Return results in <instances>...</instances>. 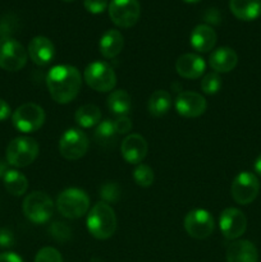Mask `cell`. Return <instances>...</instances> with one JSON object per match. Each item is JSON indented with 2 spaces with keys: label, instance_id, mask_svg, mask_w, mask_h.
Listing matches in <instances>:
<instances>
[{
  "label": "cell",
  "instance_id": "6da1fadb",
  "mask_svg": "<svg viewBox=\"0 0 261 262\" xmlns=\"http://www.w3.org/2000/svg\"><path fill=\"white\" fill-rule=\"evenodd\" d=\"M49 92L58 104H69L79 94L82 78L79 71L73 66H55L46 77Z\"/></svg>",
  "mask_w": 261,
  "mask_h": 262
},
{
  "label": "cell",
  "instance_id": "7a4b0ae2",
  "mask_svg": "<svg viewBox=\"0 0 261 262\" xmlns=\"http://www.w3.org/2000/svg\"><path fill=\"white\" fill-rule=\"evenodd\" d=\"M86 224L92 237L105 241L112 237L117 230V216L109 204L99 202L90 210Z\"/></svg>",
  "mask_w": 261,
  "mask_h": 262
},
{
  "label": "cell",
  "instance_id": "3957f363",
  "mask_svg": "<svg viewBox=\"0 0 261 262\" xmlns=\"http://www.w3.org/2000/svg\"><path fill=\"white\" fill-rule=\"evenodd\" d=\"M90 197L83 189L67 188L56 199V209L67 219H78L87 214Z\"/></svg>",
  "mask_w": 261,
  "mask_h": 262
},
{
  "label": "cell",
  "instance_id": "277c9868",
  "mask_svg": "<svg viewBox=\"0 0 261 262\" xmlns=\"http://www.w3.org/2000/svg\"><path fill=\"white\" fill-rule=\"evenodd\" d=\"M25 216L33 224H45L54 212V202L45 192L36 191L28 194L22 205Z\"/></svg>",
  "mask_w": 261,
  "mask_h": 262
},
{
  "label": "cell",
  "instance_id": "5b68a950",
  "mask_svg": "<svg viewBox=\"0 0 261 262\" xmlns=\"http://www.w3.org/2000/svg\"><path fill=\"white\" fill-rule=\"evenodd\" d=\"M38 143L31 137H17L8 145L7 161L15 168L31 165L38 156Z\"/></svg>",
  "mask_w": 261,
  "mask_h": 262
},
{
  "label": "cell",
  "instance_id": "8992f818",
  "mask_svg": "<svg viewBox=\"0 0 261 262\" xmlns=\"http://www.w3.org/2000/svg\"><path fill=\"white\" fill-rule=\"evenodd\" d=\"M46 115L42 107L35 102H26L15 109L12 115L13 125L22 133H33L45 123Z\"/></svg>",
  "mask_w": 261,
  "mask_h": 262
},
{
  "label": "cell",
  "instance_id": "52a82bcc",
  "mask_svg": "<svg viewBox=\"0 0 261 262\" xmlns=\"http://www.w3.org/2000/svg\"><path fill=\"white\" fill-rule=\"evenodd\" d=\"M28 53L25 46L13 37L0 38V68L18 72L27 63Z\"/></svg>",
  "mask_w": 261,
  "mask_h": 262
},
{
  "label": "cell",
  "instance_id": "ba28073f",
  "mask_svg": "<svg viewBox=\"0 0 261 262\" xmlns=\"http://www.w3.org/2000/svg\"><path fill=\"white\" fill-rule=\"evenodd\" d=\"M84 81L87 86L97 92L112 91L117 84L115 72L104 61H94L84 69Z\"/></svg>",
  "mask_w": 261,
  "mask_h": 262
},
{
  "label": "cell",
  "instance_id": "9c48e42d",
  "mask_svg": "<svg viewBox=\"0 0 261 262\" xmlns=\"http://www.w3.org/2000/svg\"><path fill=\"white\" fill-rule=\"evenodd\" d=\"M89 146L87 136L76 128L66 130L59 140V151L67 160H78L83 158L89 150Z\"/></svg>",
  "mask_w": 261,
  "mask_h": 262
},
{
  "label": "cell",
  "instance_id": "30bf717a",
  "mask_svg": "<svg viewBox=\"0 0 261 262\" xmlns=\"http://www.w3.org/2000/svg\"><path fill=\"white\" fill-rule=\"evenodd\" d=\"M140 14L138 0H112L109 4V17L118 27H132L137 23Z\"/></svg>",
  "mask_w": 261,
  "mask_h": 262
},
{
  "label": "cell",
  "instance_id": "8fae6325",
  "mask_svg": "<svg viewBox=\"0 0 261 262\" xmlns=\"http://www.w3.org/2000/svg\"><path fill=\"white\" fill-rule=\"evenodd\" d=\"M258 191H260V182L257 177L250 171H241L230 187L233 200L240 205H248L255 201Z\"/></svg>",
  "mask_w": 261,
  "mask_h": 262
},
{
  "label": "cell",
  "instance_id": "7c38bea8",
  "mask_svg": "<svg viewBox=\"0 0 261 262\" xmlns=\"http://www.w3.org/2000/svg\"><path fill=\"white\" fill-rule=\"evenodd\" d=\"M214 228V217L206 210H192L184 217V229L194 239H205L210 237Z\"/></svg>",
  "mask_w": 261,
  "mask_h": 262
},
{
  "label": "cell",
  "instance_id": "4fadbf2b",
  "mask_svg": "<svg viewBox=\"0 0 261 262\" xmlns=\"http://www.w3.org/2000/svg\"><path fill=\"white\" fill-rule=\"evenodd\" d=\"M219 227L225 239L235 241L245 234L247 229V219L241 210L229 207L220 214Z\"/></svg>",
  "mask_w": 261,
  "mask_h": 262
},
{
  "label": "cell",
  "instance_id": "5bb4252c",
  "mask_svg": "<svg viewBox=\"0 0 261 262\" xmlns=\"http://www.w3.org/2000/svg\"><path fill=\"white\" fill-rule=\"evenodd\" d=\"M206 100L202 95L192 91H184L177 96L176 110L184 118L201 117L206 112Z\"/></svg>",
  "mask_w": 261,
  "mask_h": 262
},
{
  "label": "cell",
  "instance_id": "9a60e30c",
  "mask_svg": "<svg viewBox=\"0 0 261 262\" xmlns=\"http://www.w3.org/2000/svg\"><path fill=\"white\" fill-rule=\"evenodd\" d=\"M28 56L36 66H48L55 56V46L45 36H36L28 43Z\"/></svg>",
  "mask_w": 261,
  "mask_h": 262
},
{
  "label": "cell",
  "instance_id": "2e32d148",
  "mask_svg": "<svg viewBox=\"0 0 261 262\" xmlns=\"http://www.w3.org/2000/svg\"><path fill=\"white\" fill-rule=\"evenodd\" d=\"M147 150L148 146L146 140L137 133L127 136L120 146L123 159L129 164H141L147 155Z\"/></svg>",
  "mask_w": 261,
  "mask_h": 262
},
{
  "label": "cell",
  "instance_id": "e0dca14e",
  "mask_svg": "<svg viewBox=\"0 0 261 262\" xmlns=\"http://www.w3.org/2000/svg\"><path fill=\"white\" fill-rule=\"evenodd\" d=\"M206 63L197 54H184L176 61V71L181 77L187 79L200 78L205 73Z\"/></svg>",
  "mask_w": 261,
  "mask_h": 262
},
{
  "label": "cell",
  "instance_id": "ac0fdd59",
  "mask_svg": "<svg viewBox=\"0 0 261 262\" xmlns=\"http://www.w3.org/2000/svg\"><path fill=\"white\" fill-rule=\"evenodd\" d=\"M258 252L252 242L238 239L227 248V262H257Z\"/></svg>",
  "mask_w": 261,
  "mask_h": 262
},
{
  "label": "cell",
  "instance_id": "d6986e66",
  "mask_svg": "<svg viewBox=\"0 0 261 262\" xmlns=\"http://www.w3.org/2000/svg\"><path fill=\"white\" fill-rule=\"evenodd\" d=\"M238 63V55L232 48L223 46L212 51L209 64L216 73H228L233 71Z\"/></svg>",
  "mask_w": 261,
  "mask_h": 262
},
{
  "label": "cell",
  "instance_id": "ffe728a7",
  "mask_svg": "<svg viewBox=\"0 0 261 262\" xmlns=\"http://www.w3.org/2000/svg\"><path fill=\"white\" fill-rule=\"evenodd\" d=\"M191 46L199 53H209L216 43V32L207 25H199L193 28L189 37Z\"/></svg>",
  "mask_w": 261,
  "mask_h": 262
},
{
  "label": "cell",
  "instance_id": "44dd1931",
  "mask_svg": "<svg viewBox=\"0 0 261 262\" xmlns=\"http://www.w3.org/2000/svg\"><path fill=\"white\" fill-rule=\"evenodd\" d=\"M124 46V38L118 30H107L99 42L100 53L104 58L113 59L120 54Z\"/></svg>",
  "mask_w": 261,
  "mask_h": 262
},
{
  "label": "cell",
  "instance_id": "7402d4cb",
  "mask_svg": "<svg viewBox=\"0 0 261 262\" xmlns=\"http://www.w3.org/2000/svg\"><path fill=\"white\" fill-rule=\"evenodd\" d=\"M230 12L241 20H253L261 14V0H229Z\"/></svg>",
  "mask_w": 261,
  "mask_h": 262
},
{
  "label": "cell",
  "instance_id": "603a6c76",
  "mask_svg": "<svg viewBox=\"0 0 261 262\" xmlns=\"http://www.w3.org/2000/svg\"><path fill=\"white\" fill-rule=\"evenodd\" d=\"M171 104H173L171 95L164 90H158L148 99L147 110L153 117H163L170 110Z\"/></svg>",
  "mask_w": 261,
  "mask_h": 262
},
{
  "label": "cell",
  "instance_id": "cb8c5ba5",
  "mask_svg": "<svg viewBox=\"0 0 261 262\" xmlns=\"http://www.w3.org/2000/svg\"><path fill=\"white\" fill-rule=\"evenodd\" d=\"M4 187L8 191V193H10L12 196H22L27 192L28 188V181L26 178L25 174H22L20 171L14 170V169H9V170L5 173L4 178Z\"/></svg>",
  "mask_w": 261,
  "mask_h": 262
},
{
  "label": "cell",
  "instance_id": "d4e9b609",
  "mask_svg": "<svg viewBox=\"0 0 261 262\" xmlns=\"http://www.w3.org/2000/svg\"><path fill=\"white\" fill-rule=\"evenodd\" d=\"M132 102L130 96L125 90H115L107 97V107L113 114L123 117L129 113Z\"/></svg>",
  "mask_w": 261,
  "mask_h": 262
},
{
  "label": "cell",
  "instance_id": "484cf974",
  "mask_svg": "<svg viewBox=\"0 0 261 262\" xmlns=\"http://www.w3.org/2000/svg\"><path fill=\"white\" fill-rule=\"evenodd\" d=\"M77 124L82 128H91L95 127L100 123L101 119V112L99 107L94 104H86L78 107L74 115Z\"/></svg>",
  "mask_w": 261,
  "mask_h": 262
},
{
  "label": "cell",
  "instance_id": "4316f807",
  "mask_svg": "<svg viewBox=\"0 0 261 262\" xmlns=\"http://www.w3.org/2000/svg\"><path fill=\"white\" fill-rule=\"evenodd\" d=\"M117 135L113 122L104 120L99 123L94 132V140L99 146L104 148H112L117 141Z\"/></svg>",
  "mask_w": 261,
  "mask_h": 262
},
{
  "label": "cell",
  "instance_id": "83f0119b",
  "mask_svg": "<svg viewBox=\"0 0 261 262\" xmlns=\"http://www.w3.org/2000/svg\"><path fill=\"white\" fill-rule=\"evenodd\" d=\"M133 178L140 187H150L154 183V171L153 169L145 164H138L133 170Z\"/></svg>",
  "mask_w": 261,
  "mask_h": 262
},
{
  "label": "cell",
  "instance_id": "f1b7e54d",
  "mask_svg": "<svg viewBox=\"0 0 261 262\" xmlns=\"http://www.w3.org/2000/svg\"><path fill=\"white\" fill-rule=\"evenodd\" d=\"M220 89H222V78L219 73L211 72V73L205 74L201 81V90L204 94L215 95L219 92Z\"/></svg>",
  "mask_w": 261,
  "mask_h": 262
},
{
  "label": "cell",
  "instance_id": "f546056e",
  "mask_svg": "<svg viewBox=\"0 0 261 262\" xmlns=\"http://www.w3.org/2000/svg\"><path fill=\"white\" fill-rule=\"evenodd\" d=\"M100 196L106 204H115L120 199V187L115 182L104 183L100 188Z\"/></svg>",
  "mask_w": 261,
  "mask_h": 262
},
{
  "label": "cell",
  "instance_id": "4dcf8cb0",
  "mask_svg": "<svg viewBox=\"0 0 261 262\" xmlns=\"http://www.w3.org/2000/svg\"><path fill=\"white\" fill-rule=\"evenodd\" d=\"M49 233H50L51 237L56 241V242H67L69 241L72 234V230L66 223L61 222H54L53 224L49 228Z\"/></svg>",
  "mask_w": 261,
  "mask_h": 262
},
{
  "label": "cell",
  "instance_id": "1f68e13d",
  "mask_svg": "<svg viewBox=\"0 0 261 262\" xmlns=\"http://www.w3.org/2000/svg\"><path fill=\"white\" fill-rule=\"evenodd\" d=\"M35 262H63L60 252L53 247H44L37 252Z\"/></svg>",
  "mask_w": 261,
  "mask_h": 262
},
{
  "label": "cell",
  "instance_id": "d6a6232c",
  "mask_svg": "<svg viewBox=\"0 0 261 262\" xmlns=\"http://www.w3.org/2000/svg\"><path fill=\"white\" fill-rule=\"evenodd\" d=\"M115 128V132L118 135H127L132 130V122H130L129 118L127 115H123V117H118L117 119L113 122Z\"/></svg>",
  "mask_w": 261,
  "mask_h": 262
},
{
  "label": "cell",
  "instance_id": "836d02e7",
  "mask_svg": "<svg viewBox=\"0 0 261 262\" xmlns=\"http://www.w3.org/2000/svg\"><path fill=\"white\" fill-rule=\"evenodd\" d=\"M84 8L92 14H100L107 8V0H84Z\"/></svg>",
  "mask_w": 261,
  "mask_h": 262
},
{
  "label": "cell",
  "instance_id": "e575fe53",
  "mask_svg": "<svg viewBox=\"0 0 261 262\" xmlns=\"http://www.w3.org/2000/svg\"><path fill=\"white\" fill-rule=\"evenodd\" d=\"M17 28L15 20L10 17H4L0 20V36L2 37H10L13 32Z\"/></svg>",
  "mask_w": 261,
  "mask_h": 262
},
{
  "label": "cell",
  "instance_id": "d590c367",
  "mask_svg": "<svg viewBox=\"0 0 261 262\" xmlns=\"http://www.w3.org/2000/svg\"><path fill=\"white\" fill-rule=\"evenodd\" d=\"M14 245V234L7 228H0V247L10 248Z\"/></svg>",
  "mask_w": 261,
  "mask_h": 262
},
{
  "label": "cell",
  "instance_id": "8d00e7d4",
  "mask_svg": "<svg viewBox=\"0 0 261 262\" xmlns=\"http://www.w3.org/2000/svg\"><path fill=\"white\" fill-rule=\"evenodd\" d=\"M205 20L209 23H212V25H219L220 23V14L216 9L211 8V9L207 10L205 13Z\"/></svg>",
  "mask_w": 261,
  "mask_h": 262
},
{
  "label": "cell",
  "instance_id": "74e56055",
  "mask_svg": "<svg viewBox=\"0 0 261 262\" xmlns=\"http://www.w3.org/2000/svg\"><path fill=\"white\" fill-rule=\"evenodd\" d=\"M0 262H23L20 256L14 252H4L0 253Z\"/></svg>",
  "mask_w": 261,
  "mask_h": 262
},
{
  "label": "cell",
  "instance_id": "f35d334b",
  "mask_svg": "<svg viewBox=\"0 0 261 262\" xmlns=\"http://www.w3.org/2000/svg\"><path fill=\"white\" fill-rule=\"evenodd\" d=\"M10 115V106L5 100L0 99V122L8 119Z\"/></svg>",
  "mask_w": 261,
  "mask_h": 262
},
{
  "label": "cell",
  "instance_id": "ab89813d",
  "mask_svg": "<svg viewBox=\"0 0 261 262\" xmlns=\"http://www.w3.org/2000/svg\"><path fill=\"white\" fill-rule=\"evenodd\" d=\"M8 161H2L0 160V178H4L5 173H7L9 169H8V165H7Z\"/></svg>",
  "mask_w": 261,
  "mask_h": 262
},
{
  "label": "cell",
  "instance_id": "60d3db41",
  "mask_svg": "<svg viewBox=\"0 0 261 262\" xmlns=\"http://www.w3.org/2000/svg\"><path fill=\"white\" fill-rule=\"evenodd\" d=\"M255 171L261 177V155L255 160Z\"/></svg>",
  "mask_w": 261,
  "mask_h": 262
},
{
  "label": "cell",
  "instance_id": "b9f144b4",
  "mask_svg": "<svg viewBox=\"0 0 261 262\" xmlns=\"http://www.w3.org/2000/svg\"><path fill=\"white\" fill-rule=\"evenodd\" d=\"M183 2L189 3V4H194V3H199V2H201V0H183Z\"/></svg>",
  "mask_w": 261,
  "mask_h": 262
},
{
  "label": "cell",
  "instance_id": "7bdbcfd3",
  "mask_svg": "<svg viewBox=\"0 0 261 262\" xmlns=\"http://www.w3.org/2000/svg\"><path fill=\"white\" fill-rule=\"evenodd\" d=\"M61 2H67V3H71V2H74V0H61Z\"/></svg>",
  "mask_w": 261,
  "mask_h": 262
}]
</instances>
